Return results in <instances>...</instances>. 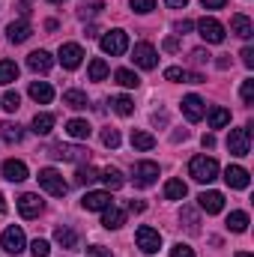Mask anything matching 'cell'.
I'll list each match as a JSON object with an SVG mask.
<instances>
[{
    "label": "cell",
    "mask_w": 254,
    "mask_h": 257,
    "mask_svg": "<svg viewBox=\"0 0 254 257\" xmlns=\"http://www.w3.org/2000/svg\"><path fill=\"white\" fill-rule=\"evenodd\" d=\"M189 174L194 183H212L218 177V162L215 159H206V156H194L189 162Z\"/></svg>",
    "instance_id": "cell-1"
},
{
    "label": "cell",
    "mask_w": 254,
    "mask_h": 257,
    "mask_svg": "<svg viewBox=\"0 0 254 257\" xmlns=\"http://www.w3.org/2000/svg\"><path fill=\"white\" fill-rule=\"evenodd\" d=\"M36 180H39V186H42L45 192H48V194H54V197H63V194L69 192L66 180L60 177V171H54V168H42Z\"/></svg>",
    "instance_id": "cell-2"
},
{
    "label": "cell",
    "mask_w": 254,
    "mask_h": 257,
    "mask_svg": "<svg viewBox=\"0 0 254 257\" xmlns=\"http://www.w3.org/2000/svg\"><path fill=\"white\" fill-rule=\"evenodd\" d=\"M102 51H105V54H111V57H120V54H126V51H129V36H126V30H108V33L102 36Z\"/></svg>",
    "instance_id": "cell-3"
},
{
    "label": "cell",
    "mask_w": 254,
    "mask_h": 257,
    "mask_svg": "<svg viewBox=\"0 0 254 257\" xmlns=\"http://www.w3.org/2000/svg\"><path fill=\"white\" fill-rule=\"evenodd\" d=\"M227 150L233 156H248L251 153V128H230L227 135Z\"/></svg>",
    "instance_id": "cell-4"
},
{
    "label": "cell",
    "mask_w": 254,
    "mask_h": 257,
    "mask_svg": "<svg viewBox=\"0 0 254 257\" xmlns=\"http://www.w3.org/2000/svg\"><path fill=\"white\" fill-rule=\"evenodd\" d=\"M135 239H138V248H141L144 254H156V251L162 248V233H159V230H153V227H147V224H141V227H138Z\"/></svg>",
    "instance_id": "cell-5"
},
{
    "label": "cell",
    "mask_w": 254,
    "mask_h": 257,
    "mask_svg": "<svg viewBox=\"0 0 254 257\" xmlns=\"http://www.w3.org/2000/svg\"><path fill=\"white\" fill-rule=\"evenodd\" d=\"M132 180H135V186H138V189L153 186V183L159 180V165H156V162H138V165H135V171H132Z\"/></svg>",
    "instance_id": "cell-6"
},
{
    "label": "cell",
    "mask_w": 254,
    "mask_h": 257,
    "mask_svg": "<svg viewBox=\"0 0 254 257\" xmlns=\"http://www.w3.org/2000/svg\"><path fill=\"white\" fill-rule=\"evenodd\" d=\"M197 33H200V39L209 42V45L224 42V27H221L215 18H200V21H197Z\"/></svg>",
    "instance_id": "cell-7"
},
{
    "label": "cell",
    "mask_w": 254,
    "mask_h": 257,
    "mask_svg": "<svg viewBox=\"0 0 254 257\" xmlns=\"http://www.w3.org/2000/svg\"><path fill=\"white\" fill-rule=\"evenodd\" d=\"M0 245L6 254H21L24 251V230L21 227H6L0 236Z\"/></svg>",
    "instance_id": "cell-8"
},
{
    "label": "cell",
    "mask_w": 254,
    "mask_h": 257,
    "mask_svg": "<svg viewBox=\"0 0 254 257\" xmlns=\"http://www.w3.org/2000/svg\"><path fill=\"white\" fill-rule=\"evenodd\" d=\"M132 60L141 66V69H156L159 54H156V48H153L150 42H138V45H135V51H132Z\"/></svg>",
    "instance_id": "cell-9"
},
{
    "label": "cell",
    "mask_w": 254,
    "mask_h": 257,
    "mask_svg": "<svg viewBox=\"0 0 254 257\" xmlns=\"http://www.w3.org/2000/svg\"><path fill=\"white\" fill-rule=\"evenodd\" d=\"M57 60L63 63V69H78L81 60H84V48L75 45V42H66V45H60V57Z\"/></svg>",
    "instance_id": "cell-10"
},
{
    "label": "cell",
    "mask_w": 254,
    "mask_h": 257,
    "mask_svg": "<svg viewBox=\"0 0 254 257\" xmlns=\"http://www.w3.org/2000/svg\"><path fill=\"white\" fill-rule=\"evenodd\" d=\"M48 156H54V159H63V162H84V159H87V150H84V147L57 144V147H51V153H48Z\"/></svg>",
    "instance_id": "cell-11"
},
{
    "label": "cell",
    "mask_w": 254,
    "mask_h": 257,
    "mask_svg": "<svg viewBox=\"0 0 254 257\" xmlns=\"http://www.w3.org/2000/svg\"><path fill=\"white\" fill-rule=\"evenodd\" d=\"M197 203H200V209H203L206 215H215V212L224 209V194L221 192H203L197 197Z\"/></svg>",
    "instance_id": "cell-12"
},
{
    "label": "cell",
    "mask_w": 254,
    "mask_h": 257,
    "mask_svg": "<svg viewBox=\"0 0 254 257\" xmlns=\"http://www.w3.org/2000/svg\"><path fill=\"white\" fill-rule=\"evenodd\" d=\"M3 177H6L9 183H24V180H27V165L18 162V159H6V162H3Z\"/></svg>",
    "instance_id": "cell-13"
},
{
    "label": "cell",
    "mask_w": 254,
    "mask_h": 257,
    "mask_svg": "<svg viewBox=\"0 0 254 257\" xmlns=\"http://www.w3.org/2000/svg\"><path fill=\"white\" fill-rule=\"evenodd\" d=\"M18 212H21L24 218H36V215L42 212L39 194H21V197H18Z\"/></svg>",
    "instance_id": "cell-14"
},
{
    "label": "cell",
    "mask_w": 254,
    "mask_h": 257,
    "mask_svg": "<svg viewBox=\"0 0 254 257\" xmlns=\"http://www.w3.org/2000/svg\"><path fill=\"white\" fill-rule=\"evenodd\" d=\"M224 183H227L230 189H248V171L239 168V165H230V168L224 171Z\"/></svg>",
    "instance_id": "cell-15"
},
{
    "label": "cell",
    "mask_w": 254,
    "mask_h": 257,
    "mask_svg": "<svg viewBox=\"0 0 254 257\" xmlns=\"http://www.w3.org/2000/svg\"><path fill=\"white\" fill-rule=\"evenodd\" d=\"M183 114L189 117L191 123L203 120V114H206V108H203V99H200V96H186V99H183Z\"/></svg>",
    "instance_id": "cell-16"
},
{
    "label": "cell",
    "mask_w": 254,
    "mask_h": 257,
    "mask_svg": "<svg viewBox=\"0 0 254 257\" xmlns=\"http://www.w3.org/2000/svg\"><path fill=\"white\" fill-rule=\"evenodd\" d=\"M30 99L39 102V105H48V102L54 99V87H51L48 81H33V84H30Z\"/></svg>",
    "instance_id": "cell-17"
},
{
    "label": "cell",
    "mask_w": 254,
    "mask_h": 257,
    "mask_svg": "<svg viewBox=\"0 0 254 257\" xmlns=\"http://www.w3.org/2000/svg\"><path fill=\"white\" fill-rule=\"evenodd\" d=\"M102 212H105V215H102V224H105L108 230H117V227H123V224H126V212H123V209H117L114 203H111V206H105Z\"/></svg>",
    "instance_id": "cell-18"
},
{
    "label": "cell",
    "mask_w": 254,
    "mask_h": 257,
    "mask_svg": "<svg viewBox=\"0 0 254 257\" xmlns=\"http://www.w3.org/2000/svg\"><path fill=\"white\" fill-rule=\"evenodd\" d=\"M81 203H84V209H105L114 200H111V192H87Z\"/></svg>",
    "instance_id": "cell-19"
},
{
    "label": "cell",
    "mask_w": 254,
    "mask_h": 257,
    "mask_svg": "<svg viewBox=\"0 0 254 257\" xmlns=\"http://www.w3.org/2000/svg\"><path fill=\"white\" fill-rule=\"evenodd\" d=\"M27 66H30L33 72L45 75V72H51V66H54V60H51V54H48V51H33V54L27 57Z\"/></svg>",
    "instance_id": "cell-20"
},
{
    "label": "cell",
    "mask_w": 254,
    "mask_h": 257,
    "mask_svg": "<svg viewBox=\"0 0 254 257\" xmlns=\"http://www.w3.org/2000/svg\"><path fill=\"white\" fill-rule=\"evenodd\" d=\"M30 33H33V27H30L27 21H12V24L6 27L9 42H27V39H30Z\"/></svg>",
    "instance_id": "cell-21"
},
{
    "label": "cell",
    "mask_w": 254,
    "mask_h": 257,
    "mask_svg": "<svg viewBox=\"0 0 254 257\" xmlns=\"http://www.w3.org/2000/svg\"><path fill=\"white\" fill-rule=\"evenodd\" d=\"M54 239H57L60 248H78V233H75L69 224H60V227L54 230Z\"/></svg>",
    "instance_id": "cell-22"
},
{
    "label": "cell",
    "mask_w": 254,
    "mask_h": 257,
    "mask_svg": "<svg viewBox=\"0 0 254 257\" xmlns=\"http://www.w3.org/2000/svg\"><path fill=\"white\" fill-rule=\"evenodd\" d=\"M90 132H93V128H90L87 120H69V123H66V135H69V138H75V141H87V138H90Z\"/></svg>",
    "instance_id": "cell-23"
},
{
    "label": "cell",
    "mask_w": 254,
    "mask_h": 257,
    "mask_svg": "<svg viewBox=\"0 0 254 257\" xmlns=\"http://www.w3.org/2000/svg\"><path fill=\"white\" fill-rule=\"evenodd\" d=\"M230 30H233L239 39H251V33H254L251 21H248L245 15H233V18H230Z\"/></svg>",
    "instance_id": "cell-24"
},
{
    "label": "cell",
    "mask_w": 254,
    "mask_h": 257,
    "mask_svg": "<svg viewBox=\"0 0 254 257\" xmlns=\"http://www.w3.org/2000/svg\"><path fill=\"white\" fill-rule=\"evenodd\" d=\"M63 105L66 108H72V111H84V108H87V96H84L81 90H66L63 93Z\"/></svg>",
    "instance_id": "cell-25"
},
{
    "label": "cell",
    "mask_w": 254,
    "mask_h": 257,
    "mask_svg": "<svg viewBox=\"0 0 254 257\" xmlns=\"http://www.w3.org/2000/svg\"><path fill=\"white\" fill-rule=\"evenodd\" d=\"M186 194H189V189H186L183 180H168V183H165V197H168V200H183Z\"/></svg>",
    "instance_id": "cell-26"
},
{
    "label": "cell",
    "mask_w": 254,
    "mask_h": 257,
    "mask_svg": "<svg viewBox=\"0 0 254 257\" xmlns=\"http://www.w3.org/2000/svg\"><path fill=\"white\" fill-rule=\"evenodd\" d=\"M227 123H230V111L221 108V105H215V108L209 111V126L212 128H224Z\"/></svg>",
    "instance_id": "cell-27"
},
{
    "label": "cell",
    "mask_w": 254,
    "mask_h": 257,
    "mask_svg": "<svg viewBox=\"0 0 254 257\" xmlns=\"http://www.w3.org/2000/svg\"><path fill=\"white\" fill-rule=\"evenodd\" d=\"M132 147H135V150H153V147H156V138L147 135V132H141V128H135V132H132Z\"/></svg>",
    "instance_id": "cell-28"
},
{
    "label": "cell",
    "mask_w": 254,
    "mask_h": 257,
    "mask_svg": "<svg viewBox=\"0 0 254 257\" xmlns=\"http://www.w3.org/2000/svg\"><path fill=\"white\" fill-rule=\"evenodd\" d=\"M102 183L108 186V192H114V189H120L126 180H123V174H120L117 168H105V171H102Z\"/></svg>",
    "instance_id": "cell-29"
},
{
    "label": "cell",
    "mask_w": 254,
    "mask_h": 257,
    "mask_svg": "<svg viewBox=\"0 0 254 257\" xmlns=\"http://www.w3.org/2000/svg\"><path fill=\"white\" fill-rule=\"evenodd\" d=\"M54 123H57L54 114H36V117H33V132H36V135H48V132L54 128Z\"/></svg>",
    "instance_id": "cell-30"
},
{
    "label": "cell",
    "mask_w": 254,
    "mask_h": 257,
    "mask_svg": "<svg viewBox=\"0 0 254 257\" xmlns=\"http://www.w3.org/2000/svg\"><path fill=\"white\" fill-rule=\"evenodd\" d=\"M12 81H18V66L12 63V60H0V84L6 87Z\"/></svg>",
    "instance_id": "cell-31"
},
{
    "label": "cell",
    "mask_w": 254,
    "mask_h": 257,
    "mask_svg": "<svg viewBox=\"0 0 254 257\" xmlns=\"http://www.w3.org/2000/svg\"><path fill=\"white\" fill-rule=\"evenodd\" d=\"M227 227H230L233 233H245V230H248V215H245V212H230V215H227Z\"/></svg>",
    "instance_id": "cell-32"
},
{
    "label": "cell",
    "mask_w": 254,
    "mask_h": 257,
    "mask_svg": "<svg viewBox=\"0 0 254 257\" xmlns=\"http://www.w3.org/2000/svg\"><path fill=\"white\" fill-rule=\"evenodd\" d=\"M111 108H114L120 117H129V114H135V102H132L129 96H114V99H111Z\"/></svg>",
    "instance_id": "cell-33"
},
{
    "label": "cell",
    "mask_w": 254,
    "mask_h": 257,
    "mask_svg": "<svg viewBox=\"0 0 254 257\" xmlns=\"http://www.w3.org/2000/svg\"><path fill=\"white\" fill-rule=\"evenodd\" d=\"M0 132H3V141H6V144H18V141L24 138V128L18 126V123H3Z\"/></svg>",
    "instance_id": "cell-34"
},
{
    "label": "cell",
    "mask_w": 254,
    "mask_h": 257,
    "mask_svg": "<svg viewBox=\"0 0 254 257\" xmlns=\"http://www.w3.org/2000/svg\"><path fill=\"white\" fill-rule=\"evenodd\" d=\"M96 180H99V171H96V168H90V165H87V168L81 165V168H78V174H75V183H78V186H90V183H96Z\"/></svg>",
    "instance_id": "cell-35"
},
{
    "label": "cell",
    "mask_w": 254,
    "mask_h": 257,
    "mask_svg": "<svg viewBox=\"0 0 254 257\" xmlns=\"http://www.w3.org/2000/svg\"><path fill=\"white\" fill-rule=\"evenodd\" d=\"M87 75H90V81H105V78H108V63H105L102 57H96V60L90 63V69H87Z\"/></svg>",
    "instance_id": "cell-36"
},
{
    "label": "cell",
    "mask_w": 254,
    "mask_h": 257,
    "mask_svg": "<svg viewBox=\"0 0 254 257\" xmlns=\"http://www.w3.org/2000/svg\"><path fill=\"white\" fill-rule=\"evenodd\" d=\"M114 78H117V84H120V87H129V90L141 84V78H138L132 69H117V72H114Z\"/></svg>",
    "instance_id": "cell-37"
},
{
    "label": "cell",
    "mask_w": 254,
    "mask_h": 257,
    "mask_svg": "<svg viewBox=\"0 0 254 257\" xmlns=\"http://www.w3.org/2000/svg\"><path fill=\"white\" fill-rule=\"evenodd\" d=\"M18 108H21V96H18V93H12V90H9V93H3V111L15 114Z\"/></svg>",
    "instance_id": "cell-38"
},
{
    "label": "cell",
    "mask_w": 254,
    "mask_h": 257,
    "mask_svg": "<svg viewBox=\"0 0 254 257\" xmlns=\"http://www.w3.org/2000/svg\"><path fill=\"white\" fill-rule=\"evenodd\" d=\"M102 144L111 147V150H117V147H120V132H117V128H105V132H102Z\"/></svg>",
    "instance_id": "cell-39"
},
{
    "label": "cell",
    "mask_w": 254,
    "mask_h": 257,
    "mask_svg": "<svg viewBox=\"0 0 254 257\" xmlns=\"http://www.w3.org/2000/svg\"><path fill=\"white\" fill-rule=\"evenodd\" d=\"M30 251H33V257H48V254H51V245H48L45 239H33Z\"/></svg>",
    "instance_id": "cell-40"
},
{
    "label": "cell",
    "mask_w": 254,
    "mask_h": 257,
    "mask_svg": "<svg viewBox=\"0 0 254 257\" xmlns=\"http://www.w3.org/2000/svg\"><path fill=\"white\" fill-rule=\"evenodd\" d=\"M129 3H132V9L141 12V15H147V12L156 9V0H129Z\"/></svg>",
    "instance_id": "cell-41"
},
{
    "label": "cell",
    "mask_w": 254,
    "mask_h": 257,
    "mask_svg": "<svg viewBox=\"0 0 254 257\" xmlns=\"http://www.w3.org/2000/svg\"><path fill=\"white\" fill-rule=\"evenodd\" d=\"M242 102L245 105H251L254 102V81L248 78V81H242Z\"/></svg>",
    "instance_id": "cell-42"
},
{
    "label": "cell",
    "mask_w": 254,
    "mask_h": 257,
    "mask_svg": "<svg viewBox=\"0 0 254 257\" xmlns=\"http://www.w3.org/2000/svg\"><path fill=\"white\" fill-rule=\"evenodd\" d=\"M165 78L168 81H186V72L180 66H171V69H165Z\"/></svg>",
    "instance_id": "cell-43"
},
{
    "label": "cell",
    "mask_w": 254,
    "mask_h": 257,
    "mask_svg": "<svg viewBox=\"0 0 254 257\" xmlns=\"http://www.w3.org/2000/svg\"><path fill=\"white\" fill-rule=\"evenodd\" d=\"M183 218H186V227H189V230H197V215H194V209L183 206Z\"/></svg>",
    "instance_id": "cell-44"
},
{
    "label": "cell",
    "mask_w": 254,
    "mask_h": 257,
    "mask_svg": "<svg viewBox=\"0 0 254 257\" xmlns=\"http://www.w3.org/2000/svg\"><path fill=\"white\" fill-rule=\"evenodd\" d=\"M171 257H194V251H191L189 245H183V242H177V245L171 248Z\"/></svg>",
    "instance_id": "cell-45"
},
{
    "label": "cell",
    "mask_w": 254,
    "mask_h": 257,
    "mask_svg": "<svg viewBox=\"0 0 254 257\" xmlns=\"http://www.w3.org/2000/svg\"><path fill=\"white\" fill-rule=\"evenodd\" d=\"M87 257H111V251L102 245H93V248H87Z\"/></svg>",
    "instance_id": "cell-46"
},
{
    "label": "cell",
    "mask_w": 254,
    "mask_h": 257,
    "mask_svg": "<svg viewBox=\"0 0 254 257\" xmlns=\"http://www.w3.org/2000/svg\"><path fill=\"white\" fill-rule=\"evenodd\" d=\"M242 63L248 66V69L254 66V48H251V45H248V48H242Z\"/></svg>",
    "instance_id": "cell-47"
},
{
    "label": "cell",
    "mask_w": 254,
    "mask_h": 257,
    "mask_svg": "<svg viewBox=\"0 0 254 257\" xmlns=\"http://www.w3.org/2000/svg\"><path fill=\"white\" fill-rule=\"evenodd\" d=\"M200 3H203V9H224L227 0H200Z\"/></svg>",
    "instance_id": "cell-48"
},
{
    "label": "cell",
    "mask_w": 254,
    "mask_h": 257,
    "mask_svg": "<svg viewBox=\"0 0 254 257\" xmlns=\"http://www.w3.org/2000/svg\"><path fill=\"white\" fill-rule=\"evenodd\" d=\"M191 57H194V63H206V60H209V54H206L203 48H197V51H191Z\"/></svg>",
    "instance_id": "cell-49"
},
{
    "label": "cell",
    "mask_w": 254,
    "mask_h": 257,
    "mask_svg": "<svg viewBox=\"0 0 254 257\" xmlns=\"http://www.w3.org/2000/svg\"><path fill=\"white\" fill-rule=\"evenodd\" d=\"M144 209H147L144 200H129V212H144Z\"/></svg>",
    "instance_id": "cell-50"
},
{
    "label": "cell",
    "mask_w": 254,
    "mask_h": 257,
    "mask_svg": "<svg viewBox=\"0 0 254 257\" xmlns=\"http://www.w3.org/2000/svg\"><path fill=\"white\" fill-rule=\"evenodd\" d=\"M191 27H194L191 21H177V33H180V36H183V33H189Z\"/></svg>",
    "instance_id": "cell-51"
},
{
    "label": "cell",
    "mask_w": 254,
    "mask_h": 257,
    "mask_svg": "<svg viewBox=\"0 0 254 257\" xmlns=\"http://www.w3.org/2000/svg\"><path fill=\"white\" fill-rule=\"evenodd\" d=\"M177 48H180V39H174V36L165 39V51H177Z\"/></svg>",
    "instance_id": "cell-52"
},
{
    "label": "cell",
    "mask_w": 254,
    "mask_h": 257,
    "mask_svg": "<svg viewBox=\"0 0 254 257\" xmlns=\"http://www.w3.org/2000/svg\"><path fill=\"white\" fill-rule=\"evenodd\" d=\"M165 3H168V6H171V9H183V6H186V3H189V0H165Z\"/></svg>",
    "instance_id": "cell-53"
},
{
    "label": "cell",
    "mask_w": 254,
    "mask_h": 257,
    "mask_svg": "<svg viewBox=\"0 0 254 257\" xmlns=\"http://www.w3.org/2000/svg\"><path fill=\"white\" fill-rule=\"evenodd\" d=\"M203 147L212 150V147H215V138H212V135H203Z\"/></svg>",
    "instance_id": "cell-54"
},
{
    "label": "cell",
    "mask_w": 254,
    "mask_h": 257,
    "mask_svg": "<svg viewBox=\"0 0 254 257\" xmlns=\"http://www.w3.org/2000/svg\"><path fill=\"white\" fill-rule=\"evenodd\" d=\"M3 209H6V203H3V194H0V212H3Z\"/></svg>",
    "instance_id": "cell-55"
},
{
    "label": "cell",
    "mask_w": 254,
    "mask_h": 257,
    "mask_svg": "<svg viewBox=\"0 0 254 257\" xmlns=\"http://www.w3.org/2000/svg\"><path fill=\"white\" fill-rule=\"evenodd\" d=\"M236 257H251V254H248V251H239V254H236Z\"/></svg>",
    "instance_id": "cell-56"
},
{
    "label": "cell",
    "mask_w": 254,
    "mask_h": 257,
    "mask_svg": "<svg viewBox=\"0 0 254 257\" xmlns=\"http://www.w3.org/2000/svg\"><path fill=\"white\" fill-rule=\"evenodd\" d=\"M51 3H66V0H51Z\"/></svg>",
    "instance_id": "cell-57"
}]
</instances>
